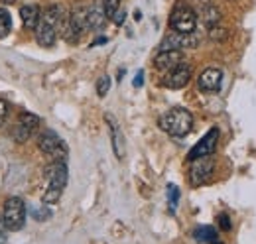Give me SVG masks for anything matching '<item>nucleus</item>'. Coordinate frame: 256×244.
Here are the masks:
<instances>
[{
    "label": "nucleus",
    "mask_w": 256,
    "mask_h": 244,
    "mask_svg": "<svg viewBox=\"0 0 256 244\" xmlns=\"http://www.w3.org/2000/svg\"><path fill=\"white\" fill-rule=\"evenodd\" d=\"M65 8L60 4H50L42 10L40 22L36 26V42L42 48H52L60 34V22L64 18Z\"/></svg>",
    "instance_id": "1"
},
{
    "label": "nucleus",
    "mask_w": 256,
    "mask_h": 244,
    "mask_svg": "<svg viewBox=\"0 0 256 244\" xmlns=\"http://www.w3.org/2000/svg\"><path fill=\"white\" fill-rule=\"evenodd\" d=\"M160 128L174 138H184L192 132L193 114L188 108H170L160 118Z\"/></svg>",
    "instance_id": "2"
},
{
    "label": "nucleus",
    "mask_w": 256,
    "mask_h": 244,
    "mask_svg": "<svg viewBox=\"0 0 256 244\" xmlns=\"http://www.w3.org/2000/svg\"><path fill=\"white\" fill-rule=\"evenodd\" d=\"M46 178H48V187L44 191V203L46 205H56L67 185V166L65 162H54L48 170H46Z\"/></svg>",
    "instance_id": "3"
},
{
    "label": "nucleus",
    "mask_w": 256,
    "mask_h": 244,
    "mask_svg": "<svg viewBox=\"0 0 256 244\" xmlns=\"http://www.w3.org/2000/svg\"><path fill=\"white\" fill-rule=\"evenodd\" d=\"M2 218H4V224L8 230H12V232L22 230L26 224V203L20 197H8L4 201Z\"/></svg>",
    "instance_id": "4"
},
{
    "label": "nucleus",
    "mask_w": 256,
    "mask_h": 244,
    "mask_svg": "<svg viewBox=\"0 0 256 244\" xmlns=\"http://www.w3.org/2000/svg\"><path fill=\"white\" fill-rule=\"evenodd\" d=\"M170 28L182 34H192L197 28V14L193 12L192 6L178 4L170 14Z\"/></svg>",
    "instance_id": "5"
},
{
    "label": "nucleus",
    "mask_w": 256,
    "mask_h": 244,
    "mask_svg": "<svg viewBox=\"0 0 256 244\" xmlns=\"http://www.w3.org/2000/svg\"><path fill=\"white\" fill-rule=\"evenodd\" d=\"M38 148L46 154V156L54 158L56 162H65V158H67V146H65V142L56 132H52V130H46V132L40 134Z\"/></svg>",
    "instance_id": "6"
},
{
    "label": "nucleus",
    "mask_w": 256,
    "mask_h": 244,
    "mask_svg": "<svg viewBox=\"0 0 256 244\" xmlns=\"http://www.w3.org/2000/svg\"><path fill=\"white\" fill-rule=\"evenodd\" d=\"M213 170H215V160L211 156L193 160L192 166H190V183L195 185V187L205 185V183L211 180Z\"/></svg>",
    "instance_id": "7"
},
{
    "label": "nucleus",
    "mask_w": 256,
    "mask_h": 244,
    "mask_svg": "<svg viewBox=\"0 0 256 244\" xmlns=\"http://www.w3.org/2000/svg\"><path fill=\"white\" fill-rule=\"evenodd\" d=\"M199 42H201V38H199V34H182V32H172V34H168L164 40H162L160 44V50H193V48H197L199 46Z\"/></svg>",
    "instance_id": "8"
},
{
    "label": "nucleus",
    "mask_w": 256,
    "mask_h": 244,
    "mask_svg": "<svg viewBox=\"0 0 256 244\" xmlns=\"http://www.w3.org/2000/svg\"><path fill=\"white\" fill-rule=\"evenodd\" d=\"M192 75H193L192 65L182 61L178 67H174L172 71H168V73H166V77H164V87H166V89H174V91L184 89V87H188V85H190Z\"/></svg>",
    "instance_id": "9"
},
{
    "label": "nucleus",
    "mask_w": 256,
    "mask_h": 244,
    "mask_svg": "<svg viewBox=\"0 0 256 244\" xmlns=\"http://www.w3.org/2000/svg\"><path fill=\"white\" fill-rule=\"evenodd\" d=\"M217 142H219V130L217 128H211L195 146H193L190 154H188V160L193 162L197 158H205V156H213L215 148H217Z\"/></svg>",
    "instance_id": "10"
},
{
    "label": "nucleus",
    "mask_w": 256,
    "mask_h": 244,
    "mask_svg": "<svg viewBox=\"0 0 256 244\" xmlns=\"http://www.w3.org/2000/svg\"><path fill=\"white\" fill-rule=\"evenodd\" d=\"M197 85H199L201 91H205V92H217L221 89V85H223V71L217 69V67L205 69V71L199 75Z\"/></svg>",
    "instance_id": "11"
},
{
    "label": "nucleus",
    "mask_w": 256,
    "mask_h": 244,
    "mask_svg": "<svg viewBox=\"0 0 256 244\" xmlns=\"http://www.w3.org/2000/svg\"><path fill=\"white\" fill-rule=\"evenodd\" d=\"M184 61V54L180 50H160L154 58V67L158 71H172L174 67H178Z\"/></svg>",
    "instance_id": "12"
},
{
    "label": "nucleus",
    "mask_w": 256,
    "mask_h": 244,
    "mask_svg": "<svg viewBox=\"0 0 256 244\" xmlns=\"http://www.w3.org/2000/svg\"><path fill=\"white\" fill-rule=\"evenodd\" d=\"M104 120L108 124V132H110V142H112V150H114V156L118 160H122L126 156V144H124V136H122V130L118 126V122L114 120L112 114H106Z\"/></svg>",
    "instance_id": "13"
},
{
    "label": "nucleus",
    "mask_w": 256,
    "mask_h": 244,
    "mask_svg": "<svg viewBox=\"0 0 256 244\" xmlns=\"http://www.w3.org/2000/svg\"><path fill=\"white\" fill-rule=\"evenodd\" d=\"M81 34H83V30L75 24V20L71 18V14L65 12L62 22H60V36L64 38L67 44H77L81 40Z\"/></svg>",
    "instance_id": "14"
},
{
    "label": "nucleus",
    "mask_w": 256,
    "mask_h": 244,
    "mask_svg": "<svg viewBox=\"0 0 256 244\" xmlns=\"http://www.w3.org/2000/svg\"><path fill=\"white\" fill-rule=\"evenodd\" d=\"M106 14L102 4H91L87 12V30H102L106 24Z\"/></svg>",
    "instance_id": "15"
},
{
    "label": "nucleus",
    "mask_w": 256,
    "mask_h": 244,
    "mask_svg": "<svg viewBox=\"0 0 256 244\" xmlns=\"http://www.w3.org/2000/svg\"><path fill=\"white\" fill-rule=\"evenodd\" d=\"M40 16H42V8L36 4H24L20 8V18H22V24L26 30H36Z\"/></svg>",
    "instance_id": "16"
},
{
    "label": "nucleus",
    "mask_w": 256,
    "mask_h": 244,
    "mask_svg": "<svg viewBox=\"0 0 256 244\" xmlns=\"http://www.w3.org/2000/svg\"><path fill=\"white\" fill-rule=\"evenodd\" d=\"M201 18H203V24L207 28H215L219 22H221V12L217 6L213 4H205L203 10H201Z\"/></svg>",
    "instance_id": "17"
},
{
    "label": "nucleus",
    "mask_w": 256,
    "mask_h": 244,
    "mask_svg": "<svg viewBox=\"0 0 256 244\" xmlns=\"http://www.w3.org/2000/svg\"><path fill=\"white\" fill-rule=\"evenodd\" d=\"M195 240L197 242H205V244H221L219 242V236H217V230L213 226H197L195 232H193Z\"/></svg>",
    "instance_id": "18"
},
{
    "label": "nucleus",
    "mask_w": 256,
    "mask_h": 244,
    "mask_svg": "<svg viewBox=\"0 0 256 244\" xmlns=\"http://www.w3.org/2000/svg\"><path fill=\"white\" fill-rule=\"evenodd\" d=\"M87 12H89V6H85V4H77V6L69 12L71 18L75 20V24H77L83 32L87 30Z\"/></svg>",
    "instance_id": "19"
},
{
    "label": "nucleus",
    "mask_w": 256,
    "mask_h": 244,
    "mask_svg": "<svg viewBox=\"0 0 256 244\" xmlns=\"http://www.w3.org/2000/svg\"><path fill=\"white\" fill-rule=\"evenodd\" d=\"M12 30V16L6 8H0V40L6 38Z\"/></svg>",
    "instance_id": "20"
},
{
    "label": "nucleus",
    "mask_w": 256,
    "mask_h": 244,
    "mask_svg": "<svg viewBox=\"0 0 256 244\" xmlns=\"http://www.w3.org/2000/svg\"><path fill=\"white\" fill-rule=\"evenodd\" d=\"M102 8L108 20H112L116 16V12L120 10V0H102Z\"/></svg>",
    "instance_id": "21"
},
{
    "label": "nucleus",
    "mask_w": 256,
    "mask_h": 244,
    "mask_svg": "<svg viewBox=\"0 0 256 244\" xmlns=\"http://www.w3.org/2000/svg\"><path fill=\"white\" fill-rule=\"evenodd\" d=\"M168 199H170V209L176 211L178 201H180V189L176 185H168Z\"/></svg>",
    "instance_id": "22"
},
{
    "label": "nucleus",
    "mask_w": 256,
    "mask_h": 244,
    "mask_svg": "<svg viewBox=\"0 0 256 244\" xmlns=\"http://www.w3.org/2000/svg\"><path fill=\"white\" fill-rule=\"evenodd\" d=\"M110 89V77L108 75H102L98 81H96V94L98 96H104Z\"/></svg>",
    "instance_id": "23"
},
{
    "label": "nucleus",
    "mask_w": 256,
    "mask_h": 244,
    "mask_svg": "<svg viewBox=\"0 0 256 244\" xmlns=\"http://www.w3.org/2000/svg\"><path fill=\"white\" fill-rule=\"evenodd\" d=\"M209 38L213 40V42H224L226 38H228V30H224V28H209Z\"/></svg>",
    "instance_id": "24"
},
{
    "label": "nucleus",
    "mask_w": 256,
    "mask_h": 244,
    "mask_svg": "<svg viewBox=\"0 0 256 244\" xmlns=\"http://www.w3.org/2000/svg\"><path fill=\"white\" fill-rule=\"evenodd\" d=\"M32 216L36 218V220H46V218H50V216H52V211H50L46 205H42V207L32 209Z\"/></svg>",
    "instance_id": "25"
},
{
    "label": "nucleus",
    "mask_w": 256,
    "mask_h": 244,
    "mask_svg": "<svg viewBox=\"0 0 256 244\" xmlns=\"http://www.w3.org/2000/svg\"><path fill=\"white\" fill-rule=\"evenodd\" d=\"M8 112H10V106H8V102H6L4 98H0V126L6 122V118H8Z\"/></svg>",
    "instance_id": "26"
},
{
    "label": "nucleus",
    "mask_w": 256,
    "mask_h": 244,
    "mask_svg": "<svg viewBox=\"0 0 256 244\" xmlns=\"http://www.w3.org/2000/svg\"><path fill=\"white\" fill-rule=\"evenodd\" d=\"M219 226L223 228V230H230V218H228V214H224V213H221L219 214Z\"/></svg>",
    "instance_id": "27"
},
{
    "label": "nucleus",
    "mask_w": 256,
    "mask_h": 244,
    "mask_svg": "<svg viewBox=\"0 0 256 244\" xmlns=\"http://www.w3.org/2000/svg\"><path fill=\"white\" fill-rule=\"evenodd\" d=\"M6 230H8V228H6L4 218H2V214H0V244H6V238H8V236H6Z\"/></svg>",
    "instance_id": "28"
},
{
    "label": "nucleus",
    "mask_w": 256,
    "mask_h": 244,
    "mask_svg": "<svg viewBox=\"0 0 256 244\" xmlns=\"http://www.w3.org/2000/svg\"><path fill=\"white\" fill-rule=\"evenodd\" d=\"M124 20H126V14H124V12H120V10H118V12H116V16L112 18V22H114L116 26H122V24H124Z\"/></svg>",
    "instance_id": "29"
},
{
    "label": "nucleus",
    "mask_w": 256,
    "mask_h": 244,
    "mask_svg": "<svg viewBox=\"0 0 256 244\" xmlns=\"http://www.w3.org/2000/svg\"><path fill=\"white\" fill-rule=\"evenodd\" d=\"M142 83H144V71H138L134 77V87H142Z\"/></svg>",
    "instance_id": "30"
},
{
    "label": "nucleus",
    "mask_w": 256,
    "mask_h": 244,
    "mask_svg": "<svg viewBox=\"0 0 256 244\" xmlns=\"http://www.w3.org/2000/svg\"><path fill=\"white\" fill-rule=\"evenodd\" d=\"M2 4H12V2H16V0H0Z\"/></svg>",
    "instance_id": "31"
}]
</instances>
